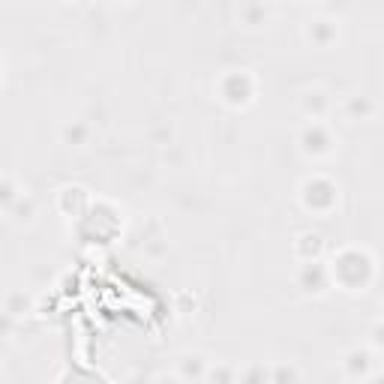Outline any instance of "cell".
I'll return each instance as SVG.
<instances>
[{
  "mask_svg": "<svg viewBox=\"0 0 384 384\" xmlns=\"http://www.w3.org/2000/svg\"><path fill=\"white\" fill-rule=\"evenodd\" d=\"M300 144H304L306 154L312 156H319V154H327L331 150V135H327L324 127H319V123H312V127L300 135Z\"/></svg>",
  "mask_w": 384,
  "mask_h": 384,
  "instance_id": "3",
  "label": "cell"
},
{
  "mask_svg": "<svg viewBox=\"0 0 384 384\" xmlns=\"http://www.w3.org/2000/svg\"><path fill=\"white\" fill-rule=\"evenodd\" d=\"M219 90H223V100L231 102V105H246L252 100V81H250V75H243V73H235V75L223 78Z\"/></svg>",
  "mask_w": 384,
  "mask_h": 384,
  "instance_id": "1",
  "label": "cell"
},
{
  "mask_svg": "<svg viewBox=\"0 0 384 384\" xmlns=\"http://www.w3.org/2000/svg\"><path fill=\"white\" fill-rule=\"evenodd\" d=\"M327 24H331V21H315L309 27V36L315 33V43H319V46H327V39L334 36V27H327Z\"/></svg>",
  "mask_w": 384,
  "mask_h": 384,
  "instance_id": "4",
  "label": "cell"
},
{
  "mask_svg": "<svg viewBox=\"0 0 384 384\" xmlns=\"http://www.w3.org/2000/svg\"><path fill=\"white\" fill-rule=\"evenodd\" d=\"M304 201H306V208H312V210H319V201H324V210H327L336 201V189H334V183L315 177V181H309L304 186Z\"/></svg>",
  "mask_w": 384,
  "mask_h": 384,
  "instance_id": "2",
  "label": "cell"
},
{
  "mask_svg": "<svg viewBox=\"0 0 384 384\" xmlns=\"http://www.w3.org/2000/svg\"><path fill=\"white\" fill-rule=\"evenodd\" d=\"M66 135H70V142H73V139L81 142V135H85V127H75V129L70 127V129H66Z\"/></svg>",
  "mask_w": 384,
  "mask_h": 384,
  "instance_id": "6",
  "label": "cell"
},
{
  "mask_svg": "<svg viewBox=\"0 0 384 384\" xmlns=\"http://www.w3.org/2000/svg\"><path fill=\"white\" fill-rule=\"evenodd\" d=\"M9 201H16V189L4 181V183H0V204H9Z\"/></svg>",
  "mask_w": 384,
  "mask_h": 384,
  "instance_id": "5",
  "label": "cell"
}]
</instances>
